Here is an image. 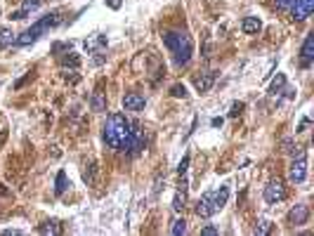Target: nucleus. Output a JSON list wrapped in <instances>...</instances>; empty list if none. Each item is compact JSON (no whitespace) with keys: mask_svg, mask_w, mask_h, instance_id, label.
Returning a JSON list of instances; mask_svg holds the SVG:
<instances>
[{"mask_svg":"<svg viewBox=\"0 0 314 236\" xmlns=\"http://www.w3.org/2000/svg\"><path fill=\"white\" fill-rule=\"evenodd\" d=\"M104 142L111 149H121L128 151L133 142V130H130V120L123 114H111L107 125H104Z\"/></svg>","mask_w":314,"mask_h":236,"instance_id":"1","label":"nucleus"},{"mask_svg":"<svg viewBox=\"0 0 314 236\" xmlns=\"http://www.w3.org/2000/svg\"><path fill=\"white\" fill-rule=\"evenodd\" d=\"M163 45L173 52V59L178 66H187L194 54V40L189 33L184 31H165L163 33Z\"/></svg>","mask_w":314,"mask_h":236,"instance_id":"2","label":"nucleus"},{"mask_svg":"<svg viewBox=\"0 0 314 236\" xmlns=\"http://www.w3.org/2000/svg\"><path fill=\"white\" fill-rule=\"evenodd\" d=\"M62 24V14L59 12H50L45 14L41 22H36L31 28H26L24 33H19V36H14V45L17 47H26V45H31V43H36V40L41 38L45 31H50V28H55Z\"/></svg>","mask_w":314,"mask_h":236,"instance_id":"3","label":"nucleus"},{"mask_svg":"<svg viewBox=\"0 0 314 236\" xmlns=\"http://www.w3.org/2000/svg\"><path fill=\"white\" fill-rule=\"evenodd\" d=\"M305 177H307V154L300 151L298 158H293V163H291V168H288V180L293 184H302Z\"/></svg>","mask_w":314,"mask_h":236,"instance_id":"4","label":"nucleus"},{"mask_svg":"<svg viewBox=\"0 0 314 236\" xmlns=\"http://www.w3.org/2000/svg\"><path fill=\"white\" fill-rule=\"evenodd\" d=\"M286 198V187H284V180H272V182L265 187V201L267 203H279Z\"/></svg>","mask_w":314,"mask_h":236,"instance_id":"5","label":"nucleus"},{"mask_svg":"<svg viewBox=\"0 0 314 236\" xmlns=\"http://www.w3.org/2000/svg\"><path fill=\"white\" fill-rule=\"evenodd\" d=\"M307 220H310V206L307 203H298L288 212V222L293 227H302V224H307Z\"/></svg>","mask_w":314,"mask_h":236,"instance_id":"6","label":"nucleus"},{"mask_svg":"<svg viewBox=\"0 0 314 236\" xmlns=\"http://www.w3.org/2000/svg\"><path fill=\"white\" fill-rule=\"evenodd\" d=\"M314 59V33H307L305 40H302V47H300V62L302 66L307 69V66L312 64Z\"/></svg>","mask_w":314,"mask_h":236,"instance_id":"7","label":"nucleus"},{"mask_svg":"<svg viewBox=\"0 0 314 236\" xmlns=\"http://www.w3.org/2000/svg\"><path fill=\"white\" fill-rule=\"evenodd\" d=\"M314 10V0H295V5H293V19L295 22H302V19H307Z\"/></svg>","mask_w":314,"mask_h":236,"instance_id":"8","label":"nucleus"},{"mask_svg":"<svg viewBox=\"0 0 314 236\" xmlns=\"http://www.w3.org/2000/svg\"><path fill=\"white\" fill-rule=\"evenodd\" d=\"M147 104V99H144V94H139V92H128L123 97V109L125 111H142Z\"/></svg>","mask_w":314,"mask_h":236,"instance_id":"9","label":"nucleus"},{"mask_svg":"<svg viewBox=\"0 0 314 236\" xmlns=\"http://www.w3.org/2000/svg\"><path fill=\"white\" fill-rule=\"evenodd\" d=\"M196 215H199V217H210V215H215V210H213V196H210V194H203V196L199 198V203H196Z\"/></svg>","mask_w":314,"mask_h":236,"instance_id":"10","label":"nucleus"},{"mask_svg":"<svg viewBox=\"0 0 314 236\" xmlns=\"http://www.w3.org/2000/svg\"><path fill=\"white\" fill-rule=\"evenodd\" d=\"M210 196H213V210L220 212V210L227 206V201H229V189L227 187H220L218 191H210Z\"/></svg>","mask_w":314,"mask_h":236,"instance_id":"11","label":"nucleus"},{"mask_svg":"<svg viewBox=\"0 0 314 236\" xmlns=\"http://www.w3.org/2000/svg\"><path fill=\"white\" fill-rule=\"evenodd\" d=\"M241 31H244L246 36H258L260 31H262V22H260V17H246V19L241 22Z\"/></svg>","mask_w":314,"mask_h":236,"instance_id":"12","label":"nucleus"},{"mask_svg":"<svg viewBox=\"0 0 314 236\" xmlns=\"http://www.w3.org/2000/svg\"><path fill=\"white\" fill-rule=\"evenodd\" d=\"M213 83H215V73H213V71H203V73L196 78V83H194V85H196V90L203 94V92H208L210 88H213Z\"/></svg>","mask_w":314,"mask_h":236,"instance_id":"13","label":"nucleus"},{"mask_svg":"<svg viewBox=\"0 0 314 236\" xmlns=\"http://www.w3.org/2000/svg\"><path fill=\"white\" fill-rule=\"evenodd\" d=\"M67 189H68L67 172H64V170H59V172H57V180H55V194H57V196H62V194H64Z\"/></svg>","mask_w":314,"mask_h":236,"instance_id":"14","label":"nucleus"},{"mask_svg":"<svg viewBox=\"0 0 314 236\" xmlns=\"http://www.w3.org/2000/svg\"><path fill=\"white\" fill-rule=\"evenodd\" d=\"M286 88V76L284 73H276V78L272 80V85H269V94H281Z\"/></svg>","mask_w":314,"mask_h":236,"instance_id":"15","label":"nucleus"},{"mask_svg":"<svg viewBox=\"0 0 314 236\" xmlns=\"http://www.w3.org/2000/svg\"><path fill=\"white\" fill-rule=\"evenodd\" d=\"M90 104H92V109H95V111H107V99H104V92L95 90L92 99H90Z\"/></svg>","mask_w":314,"mask_h":236,"instance_id":"16","label":"nucleus"},{"mask_svg":"<svg viewBox=\"0 0 314 236\" xmlns=\"http://www.w3.org/2000/svg\"><path fill=\"white\" fill-rule=\"evenodd\" d=\"M14 45V33L10 28H0V47H10Z\"/></svg>","mask_w":314,"mask_h":236,"instance_id":"17","label":"nucleus"},{"mask_svg":"<svg viewBox=\"0 0 314 236\" xmlns=\"http://www.w3.org/2000/svg\"><path fill=\"white\" fill-rule=\"evenodd\" d=\"M184 203H187V194H184V189H182V191H178L175 198H173V210H175V212H182V210H184Z\"/></svg>","mask_w":314,"mask_h":236,"instance_id":"18","label":"nucleus"},{"mask_svg":"<svg viewBox=\"0 0 314 236\" xmlns=\"http://www.w3.org/2000/svg\"><path fill=\"white\" fill-rule=\"evenodd\" d=\"M170 234L173 236L187 234V220H184V217H182V220H175V222H173V229H170Z\"/></svg>","mask_w":314,"mask_h":236,"instance_id":"19","label":"nucleus"},{"mask_svg":"<svg viewBox=\"0 0 314 236\" xmlns=\"http://www.w3.org/2000/svg\"><path fill=\"white\" fill-rule=\"evenodd\" d=\"M274 5H276L279 12H291L293 5H295V0H274Z\"/></svg>","mask_w":314,"mask_h":236,"instance_id":"20","label":"nucleus"},{"mask_svg":"<svg viewBox=\"0 0 314 236\" xmlns=\"http://www.w3.org/2000/svg\"><path fill=\"white\" fill-rule=\"evenodd\" d=\"M102 45H107V38H104V36H97V38L85 40V47H88V50H95V47H102Z\"/></svg>","mask_w":314,"mask_h":236,"instance_id":"21","label":"nucleus"},{"mask_svg":"<svg viewBox=\"0 0 314 236\" xmlns=\"http://www.w3.org/2000/svg\"><path fill=\"white\" fill-rule=\"evenodd\" d=\"M41 234H59V222H45V227H41Z\"/></svg>","mask_w":314,"mask_h":236,"instance_id":"22","label":"nucleus"},{"mask_svg":"<svg viewBox=\"0 0 314 236\" xmlns=\"http://www.w3.org/2000/svg\"><path fill=\"white\" fill-rule=\"evenodd\" d=\"M170 94H173V97H187V88H184L182 83H175V85L170 88Z\"/></svg>","mask_w":314,"mask_h":236,"instance_id":"23","label":"nucleus"},{"mask_svg":"<svg viewBox=\"0 0 314 236\" xmlns=\"http://www.w3.org/2000/svg\"><path fill=\"white\" fill-rule=\"evenodd\" d=\"M258 224H260V227L255 229V234H260V236H265L269 229H272V222H269V220H260Z\"/></svg>","mask_w":314,"mask_h":236,"instance_id":"24","label":"nucleus"},{"mask_svg":"<svg viewBox=\"0 0 314 236\" xmlns=\"http://www.w3.org/2000/svg\"><path fill=\"white\" fill-rule=\"evenodd\" d=\"M83 180L88 184H95V163H90V168L85 170V175H83Z\"/></svg>","mask_w":314,"mask_h":236,"instance_id":"25","label":"nucleus"},{"mask_svg":"<svg viewBox=\"0 0 314 236\" xmlns=\"http://www.w3.org/2000/svg\"><path fill=\"white\" fill-rule=\"evenodd\" d=\"M38 5H41V0H24V5H22V10H24V12H31V10H36V7H38Z\"/></svg>","mask_w":314,"mask_h":236,"instance_id":"26","label":"nucleus"},{"mask_svg":"<svg viewBox=\"0 0 314 236\" xmlns=\"http://www.w3.org/2000/svg\"><path fill=\"white\" fill-rule=\"evenodd\" d=\"M281 146H284V154H293V151L298 149L293 140H284V142H281Z\"/></svg>","mask_w":314,"mask_h":236,"instance_id":"27","label":"nucleus"},{"mask_svg":"<svg viewBox=\"0 0 314 236\" xmlns=\"http://www.w3.org/2000/svg\"><path fill=\"white\" fill-rule=\"evenodd\" d=\"M187 168H189V154H187V156H184L182 161H179L178 172H179V175H184V172H187Z\"/></svg>","mask_w":314,"mask_h":236,"instance_id":"28","label":"nucleus"},{"mask_svg":"<svg viewBox=\"0 0 314 236\" xmlns=\"http://www.w3.org/2000/svg\"><path fill=\"white\" fill-rule=\"evenodd\" d=\"M201 234H203V236H215V234H218V227H213V224H205L203 229H201Z\"/></svg>","mask_w":314,"mask_h":236,"instance_id":"29","label":"nucleus"},{"mask_svg":"<svg viewBox=\"0 0 314 236\" xmlns=\"http://www.w3.org/2000/svg\"><path fill=\"white\" fill-rule=\"evenodd\" d=\"M241 111H244V104H241V102H236V104L232 106V111H229V116H232V118H236V116H239V114H241Z\"/></svg>","mask_w":314,"mask_h":236,"instance_id":"30","label":"nucleus"},{"mask_svg":"<svg viewBox=\"0 0 314 236\" xmlns=\"http://www.w3.org/2000/svg\"><path fill=\"white\" fill-rule=\"evenodd\" d=\"M107 5H109L111 10H118L121 7V0H107Z\"/></svg>","mask_w":314,"mask_h":236,"instance_id":"31","label":"nucleus"},{"mask_svg":"<svg viewBox=\"0 0 314 236\" xmlns=\"http://www.w3.org/2000/svg\"><path fill=\"white\" fill-rule=\"evenodd\" d=\"M17 234H22V232H19V229H5V232H2V236H17Z\"/></svg>","mask_w":314,"mask_h":236,"instance_id":"32","label":"nucleus"},{"mask_svg":"<svg viewBox=\"0 0 314 236\" xmlns=\"http://www.w3.org/2000/svg\"><path fill=\"white\" fill-rule=\"evenodd\" d=\"M210 125H213V128H220V125H222V118H213Z\"/></svg>","mask_w":314,"mask_h":236,"instance_id":"33","label":"nucleus"}]
</instances>
